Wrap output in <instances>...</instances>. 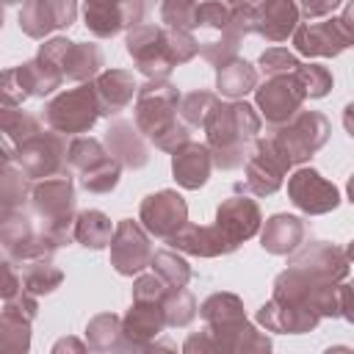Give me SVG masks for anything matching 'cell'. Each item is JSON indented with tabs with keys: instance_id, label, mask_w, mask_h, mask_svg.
Masks as SVG:
<instances>
[{
	"instance_id": "37",
	"label": "cell",
	"mask_w": 354,
	"mask_h": 354,
	"mask_svg": "<svg viewBox=\"0 0 354 354\" xmlns=\"http://www.w3.org/2000/svg\"><path fill=\"white\" fill-rule=\"evenodd\" d=\"M149 268L169 285V288H185L191 279V266L177 249H158L152 254Z\"/></svg>"
},
{
	"instance_id": "46",
	"label": "cell",
	"mask_w": 354,
	"mask_h": 354,
	"mask_svg": "<svg viewBox=\"0 0 354 354\" xmlns=\"http://www.w3.org/2000/svg\"><path fill=\"white\" fill-rule=\"evenodd\" d=\"M36 310H39L36 293H30L28 288H22L19 293H14V296L3 299V313H6V315H17V318H22V321H30V324H33Z\"/></svg>"
},
{
	"instance_id": "9",
	"label": "cell",
	"mask_w": 354,
	"mask_h": 354,
	"mask_svg": "<svg viewBox=\"0 0 354 354\" xmlns=\"http://www.w3.org/2000/svg\"><path fill=\"white\" fill-rule=\"evenodd\" d=\"M293 50L304 58H335L343 50L354 47V30L343 22V17H324L299 22L290 36Z\"/></svg>"
},
{
	"instance_id": "19",
	"label": "cell",
	"mask_w": 354,
	"mask_h": 354,
	"mask_svg": "<svg viewBox=\"0 0 354 354\" xmlns=\"http://www.w3.org/2000/svg\"><path fill=\"white\" fill-rule=\"evenodd\" d=\"M166 313L163 299H133V307L122 318V332L130 348H149L155 337L166 329Z\"/></svg>"
},
{
	"instance_id": "2",
	"label": "cell",
	"mask_w": 354,
	"mask_h": 354,
	"mask_svg": "<svg viewBox=\"0 0 354 354\" xmlns=\"http://www.w3.org/2000/svg\"><path fill=\"white\" fill-rule=\"evenodd\" d=\"M180 100L183 94L169 83V77L138 86L133 122L160 152H177L191 141V127L180 119Z\"/></svg>"
},
{
	"instance_id": "14",
	"label": "cell",
	"mask_w": 354,
	"mask_h": 354,
	"mask_svg": "<svg viewBox=\"0 0 354 354\" xmlns=\"http://www.w3.org/2000/svg\"><path fill=\"white\" fill-rule=\"evenodd\" d=\"M288 196L307 216H324L340 205V191L335 188V183H329L310 166H301L288 177Z\"/></svg>"
},
{
	"instance_id": "11",
	"label": "cell",
	"mask_w": 354,
	"mask_h": 354,
	"mask_svg": "<svg viewBox=\"0 0 354 354\" xmlns=\"http://www.w3.org/2000/svg\"><path fill=\"white\" fill-rule=\"evenodd\" d=\"M304 100H307V94H304L296 72L271 75V77H266V83H260L254 88V105L268 127H279L288 119H293L301 111Z\"/></svg>"
},
{
	"instance_id": "45",
	"label": "cell",
	"mask_w": 354,
	"mask_h": 354,
	"mask_svg": "<svg viewBox=\"0 0 354 354\" xmlns=\"http://www.w3.org/2000/svg\"><path fill=\"white\" fill-rule=\"evenodd\" d=\"M199 0H160V22L169 28H188L194 30Z\"/></svg>"
},
{
	"instance_id": "55",
	"label": "cell",
	"mask_w": 354,
	"mask_h": 354,
	"mask_svg": "<svg viewBox=\"0 0 354 354\" xmlns=\"http://www.w3.org/2000/svg\"><path fill=\"white\" fill-rule=\"evenodd\" d=\"M340 17H343V22L354 30V0H346V6H343V14H340Z\"/></svg>"
},
{
	"instance_id": "27",
	"label": "cell",
	"mask_w": 354,
	"mask_h": 354,
	"mask_svg": "<svg viewBox=\"0 0 354 354\" xmlns=\"http://www.w3.org/2000/svg\"><path fill=\"white\" fill-rule=\"evenodd\" d=\"M216 343V351H232V354H243V351H268L271 340L268 335H263L257 326H252L246 318L238 321H227V324H216V326H205Z\"/></svg>"
},
{
	"instance_id": "48",
	"label": "cell",
	"mask_w": 354,
	"mask_h": 354,
	"mask_svg": "<svg viewBox=\"0 0 354 354\" xmlns=\"http://www.w3.org/2000/svg\"><path fill=\"white\" fill-rule=\"evenodd\" d=\"M346 0H296L299 11L304 19H324L329 17L335 8H340Z\"/></svg>"
},
{
	"instance_id": "24",
	"label": "cell",
	"mask_w": 354,
	"mask_h": 354,
	"mask_svg": "<svg viewBox=\"0 0 354 354\" xmlns=\"http://www.w3.org/2000/svg\"><path fill=\"white\" fill-rule=\"evenodd\" d=\"M213 169H216V163H213V152L207 144L188 141L177 152H171V174L177 180V185L185 191H199L207 183Z\"/></svg>"
},
{
	"instance_id": "31",
	"label": "cell",
	"mask_w": 354,
	"mask_h": 354,
	"mask_svg": "<svg viewBox=\"0 0 354 354\" xmlns=\"http://www.w3.org/2000/svg\"><path fill=\"white\" fill-rule=\"evenodd\" d=\"M86 343L91 351H113V348H127L124 332H122V318L113 313H100L86 324Z\"/></svg>"
},
{
	"instance_id": "17",
	"label": "cell",
	"mask_w": 354,
	"mask_h": 354,
	"mask_svg": "<svg viewBox=\"0 0 354 354\" xmlns=\"http://www.w3.org/2000/svg\"><path fill=\"white\" fill-rule=\"evenodd\" d=\"M288 266H296L301 271H307L310 277L321 279V282H343L348 277V254L346 249H337L335 243L326 241H313V243H301Z\"/></svg>"
},
{
	"instance_id": "13",
	"label": "cell",
	"mask_w": 354,
	"mask_h": 354,
	"mask_svg": "<svg viewBox=\"0 0 354 354\" xmlns=\"http://www.w3.org/2000/svg\"><path fill=\"white\" fill-rule=\"evenodd\" d=\"M152 254L155 249L149 243V232L144 230V224L133 218H122L111 238V266L116 268V274L138 277L144 268H149Z\"/></svg>"
},
{
	"instance_id": "57",
	"label": "cell",
	"mask_w": 354,
	"mask_h": 354,
	"mask_svg": "<svg viewBox=\"0 0 354 354\" xmlns=\"http://www.w3.org/2000/svg\"><path fill=\"white\" fill-rule=\"evenodd\" d=\"M346 194H348V202L354 205V174L348 177V185H346Z\"/></svg>"
},
{
	"instance_id": "36",
	"label": "cell",
	"mask_w": 354,
	"mask_h": 354,
	"mask_svg": "<svg viewBox=\"0 0 354 354\" xmlns=\"http://www.w3.org/2000/svg\"><path fill=\"white\" fill-rule=\"evenodd\" d=\"M0 130H3L6 141L19 147L28 138H33L36 133H41V119L28 113V111H19V108H3L0 111Z\"/></svg>"
},
{
	"instance_id": "22",
	"label": "cell",
	"mask_w": 354,
	"mask_h": 354,
	"mask_svg": "<svg viewBox=\"0 0 354 354\" xmlns=\"http://www.w3.org/2000/svg\"><path fill=\"white\" fill-rule=\"evenodd\" d=\"M171 249L194 257H221L235 252L238 246L221 232L218 224H183L169 241Z\"/></svg>"
},
{
	"instance_id": "16",
	"label": "cell",
	"mask_w": 354,
	"mask_h": 354,
	"mask_svg": "<svg viewBox=\"0 0 354 354\" xmlns=\"http://www.w3.org/2000/svg\"><path fill=\"white\" fill-rule=\"evenodd\" d=\"M77 19V0H28L19 8V30L30 39H44L53 30L69 28Z\"/></svg>"
},
{
	"instance_id": "53",
	"label": "cell",
	"mask_w": 354,
	"mask_h": 354,
	"mask_svg": "<svg viewBox=\"0 0 354 354\" xmlns=\"http://www.w3.org/2000/svg\"><path fill=\"white\" fill-rule=\"evenodd\" d=\"M343 127H346V133L354 138V102H348V105L343 108Z\"/></svg>"
},
{
	"instance_id": "42",
	"label": "cell",
	"mask_w": 354,
	"mask_h": 354,
	"mask_svg": "<svg viewBox=\"0 0 354 354\" xmlns=\"http://www.w3.org/2000/svg\"><path fill=\"white\" fill-rule=\"evenodd\" d=\"M296 77H299V83L310 100H321L332 91V72L321 64H301L296 69Z\"/></svg>"
},
{
	"instance_id": "21",
	"label": "cell",
	"mask_w": 354,
	"mask_h": 354,
	"mask_svg": "<svg viewBox=\"0 0 354 354\" xmlns=\"http://www.w3.org/2000/svg\"><path fill=\"white\" fill-rule=\"evenodd\" d=\"M301 22V11L296 0H257L252 11V33L266 41H285Z\"/></svg>"
},
{
	"instance_id": "47",
	"label": "cell",
	"mask_w": 354,
	"mask_h": 354,
	"mask_svg": "<svg viewBox=\"0 0 354 354\" xmlns=\"http://www.w3.org/2000/svg\"><path fill=\"white\" fill-rule=\"evenodd\" d=\"M0 91H3V108H19V105L28 100V94H25V88H22V83H19L14 66L3 72V77H0Z\"/></svg>"
},
{
	"instance_id": "3",
	"label": "cell",
	"mask_w": 354,
	"mask_h": 354,
	"mask_svg": "<svg viewBox=\"0 0 354 354\" xmlns=\"http://www.w3.org/2000/svg\"><path fill=\"white\" fill-rule=\"evenodd\" d=\"M30 213L36 216L39 227L50 232L61 246L75 241V185L72 177L58 174L33 183L30 194Z\"/></svg>"
},
{
	"instance_id": "52",
	"label": "cell",
	"mask_w": 354,
	"mask_h": 354,
	"mask_svg": "<svg viewBox=\"0 0 354 354\" xmlns=\"http://www.w3.org/2000/svg\"><path fill=\"white\" fill-rule=\"evenodd\" d=\"M340 315L354 324V279L340 282Z\"/></svg>"
},
{
	"instance_id": "12",
	"label": "cell",
	"mask_w": 354,
	"mask_h": 354,
	"mask_svg": "<svg viewBox=\"0 0 354 354\" xmlns=\"http://www.w3.org/2000/svg\"><path fill=\"white\" fill-rule=\"evenodd\" d=\"M277 133V138L282 141V147L288 149L293 166L310 160L326 141H329V119L321 111H299L293 119H288L279 127H271Z\"/></svg>"
},
{
	"instance_id": "49",
	"label": "cell",
	"mask_w": 354,
	"mask_h": 354,
	"mask_svg": "<svg viewBox=\"0 0 354 354\" xmlns=\"http://www.w3.org/2000/svg\"><path fill=\"white\" fill-rule=\"evenodd\" d=\"M22 288H25V285H22V274L17 271L14 260H6V263H3V288H0L3 299H8V296H14V293H19Z\"/></svg>"
},
{
	"instance_id": "23",
	"label": "cell",
	"mask_w": 354,
	"mask_h": 354,
	"mask_svg": "<svg viewBox=\"0 0 354 354\" xmlns=\"http://www.w3.org/2000/svg\"><path fill=\"white\" fill-rule=\"evenodd\" d=\"M102 141H105L108 152L127 169H144L149 160V147H147L149 138L138 130L136 122H124V119L111 122Z\"/></svg>"
},
{
	"instance_id": "1",
	"label": "cell",
	"mask_w": 354,
	"mask_h": 354,
	"mask_svg": "<svg viewBox=\"0 0 354 354\" xmlns=\"http://www.w3.org/2000/svg\"><path fill=\"white\" fill-rule=\"evenodd\" d=\"M263 124V116L257 113L254 105L243 100H227L216 102L213 111L205 119V136L207 147L213 152V163L221 171H232L246 163L252 141L257 138Z\"/></svg>"
},
{
	"instance_id": "56",
	"label": "cell",
	"mask_w": 354,
	"mask_h": 354,
	"mask_svg": "<svg viewBox=\"0 0 354 354\" xmlns=\"http://www.w3.org/2000/svg\"><path fill=\"white\" fill-rule=\"evenodd\" d=\"M227 8H252V6H257V0H221Z\"/></svg>"
},
{
	"instance_id": "51",
	"label": "cell",
	"mask_w": 354,
	"mask_h": 354,
	"mask_svg": "<svg viewBox=\"0 0 354 354\" xmlns=\"http://www.w3.org/2000/svg\"><path fill=\"white\" fill-rule=\"evenodd\" d=\"M183 351H185V354H205V351H216V343H213L210 332L202 329V332H194V335L183 343Z\"/></svg>"
},
{
	"instance_id": "54",
	"label": "cell",
	"mask_w": 354,
	"mask_h": 354,
	"mask_svg": "<svg viewBox=\"0 0 354 354\" xmlns=\"http://www.w3.org/2000/svg\"><path fill=\"white\" fill-rule=\"evenodd\" d=\"M64 348H72V351H86V346H83L80 340H72V337H69V340H58V343L53 346V351H55V354H58V351H64Z\"/></svg>"
},
{
	"instance_id": "15",
	"label": "cell",
	"mask_w": 354,
	"mask_h": 354,
	"mask_svg": "<svg viewBox=\"0 0 354 354\" xmlns=\"http://www.w3.org/2000/svg\"><path fill=\"white\" fill-rule=\"evenodd\" d=\"M138 221L144 224V230L149 235L169 241L183 224H188V205H185V199L177 191L163 188L158 194H149L141 202Z\"/></svg>"
},
{
	"instance_id": "58",
	"label": "cell",
	"mask_w": 354,
	"mask_h": 354,
	"mask_svg": "<svg viewBox=\"0 0 354 354\" xmlns=\"http://www.w3.org/2000/svg\"><path fill=\"white\" fill-rule=\"evenodd\" d=\"M346 254H348V263H354V241L346 246Z\"/></svg>"
},
{
	"instance_id": "4",
	"label": "cell",
	"mask_w": 354,
	"mask_h": 354,
	"mask_svg": "<svg viewBox=\"0 0 354 354\" xmlns=\"http://www.w3.org/2000/svg\"><path fill=\"white\" fill-rule=\"evenodd\" d=\"M290 166H293V160H290L288 149L282 147V141L271 130L268 136L252 141L249 158L243 163L246 177H243V183L235 185V191H243L252 196H271L282 188Z\"/></svg>"
},
{
	"instance_id": "40",
	"label": "cell",
	"mask_w": 354,
	"mask_h": 354,
	"mask_svg": "<svg viewBox=\"0 0 354 354\" xmlns=\"http://www.w3.org/2000/svg\"><path fill=\"white\" fill-rule=\"evenodd\" d=\"M216 102H218V97L213 91H205V88L183 94V100H180V119L188 127H205V119H207V113L213 111Z\"/></svg>"
},
{
	"instance_id": "10",
	"label": "cell",
	"mask_w": 354,
	"mask_h": 354,
	"mask_svg": "<svg viewBox=\"0 0 354 354\" xmlns=\"http://www.w3.org/2000/svg\"><path fill=\"white\" fill-rule=\"evenodd\" d=\"M127 55L138 66L147 80H163L174 69L171 55H169V39H166V25H149L141 22L133 30H127Z\"/></svg>"
},
{
	"instance_id": "25",
	"label": "cell",
	"mask_w": 354,
	"mask_h": 354,
	"mask_svg": "<svg viewBox=\"0 0 354 354\" xmlns=\"http://www.w3.org/2000/svg\"><path fill=\"white\" fill-rule=\"evenodd\" d=\"M307 238L304 218L293 213H274L260 227V246L268 254H293Z\"/></svg>"
},
{
	"instance_id": "35",
	"label": "cell",
	"mask_w": 354,
	"mask_h": 354,
	"mask_svg": "<svg viewBox=\"0 0 354 354\" xmlns=\"http://www.w3.org/2000/svg\"><path fill=\"white\" fill-rule=\"evenodd\" d=\"M19 274H22V285L30 293H36V296H47L55 288H61V282H64V271L58 266H53V257L22 263L19 266Z\"/></svg>"
},
{
	"instance_id": "33",
	"label": "cell",
	"mask_w": 354,
	"mask_h": 354,
	"mask_svg": "<svg viewBox=\"0 0 354 354\" xmlns=\"http://www.w3.org/2000/svg\"><path fill=\"white\" fill-rule=\"evenodd\" d=\"M113 224L102 210H83L75 218V241L86 249H105L113 238Z\"/></svg>"
},
{
	"instance_id": "20",
	"label": "cell",
	"mask_w": 354,
	"mask_h": 354,
	"mask_svg": "<svg viewBox=\"0 0 354 354\" xmlns=\"http://www.w3.org/2000/svg\"><path fill=\"white\" fill-rule=\"evenodd\" d=\"M216 224L221 227V232H224L235 246H241L243 241H249V238H254V235L260 232V227H263V213H260V205H257L252 196L235 194V196H230V199H224V202L218 205V210H216Z\"/></svg>"
},
{
	"instance_id": "39",
	"label": "cell",
	"mask_w": 354,
	"mask_h": 354,
	"mask_svg": "<svg viewBox=\"0 0 354 354\" xmlns=\"http://www.w3.org/2000/svg\"><path fill=\"white\" fill-rule=\"evenodd\" d=\"M163 313H166V324L171 329H185L194 324L199 307H196V299L191 290L185 288H169L166 296H163Z\"/></svg>"
},
{
	"instance_id": "44",
	"label": "cell",
	"mask_w": 354,
	"mask_h": 354,
	"mask_svg": "<svg viewBox=\"0 0 354 354\" xmlns=\"http://www.w3.org/2000/svg\"><path fill=\"white\" fill-rule=\"evenodd\" d=\"M166 39H169V55H171L174 66L188 64L199 55V41L188 28H169L166 25Z\"/></svg>"
},
{
	"instance_id": "8",
	"label": "cell",
	"mask_w": 354,
	"mask_h": 354,
	"mask_svg": "<svg viewBox=\"0 0 354 354\" xmlns=\"http://www.w3.org/2000/svg\"><path fill=\"white\" fill-rule=\"evenodd\" d=\"M17 166L30 177V180H47L69 171V144L66 136L55 130H41L25 144L17 147L14 155Z\"/></svg>"
},
{
	"instance_id": "28",
	"label": "cell",
	"mask_w": 354,
	"mask_h": 354,
	"mask_svg": "<svg viewBox=\"0 0 354 354\" xmlns=\"http://www.w3.org/2000/svg\"><path fill=\"white\" fill-rule=\"evenodd\" d=\"M102 50L100 44H88V41H72L69 50L64 53L58 69L64 75V80L69 83H91L100 72H102Z\"/></svg>"
},
{
	"instance_id": "50",
	"label": "cell",
	"mask_w": 354,
	"mask_h": 354,
	"mask_svg": "<svg viewBox=\"0 0 354 354\" xmlns=\"http://www.w3.org/2000/svg\"><path fill=\"white\" fill-rule=\"evenodd\" d=\"M124 6V22H127V30H133L136 25L144 22L147 11H149V0H122Z\"/></svg>"
},
{
	"instance_id": "41",
	"label": "cell",
	"mask_w": 354,
	"mask_h": 354,
	"mask_svg": "<svg viewBox=\"0 0 354 354\" xmlns=\"http://www.w3.org/2000/svg\"><path fill=\"white\" fill-rule=\"evenodd\" d=\"M0 346L8 354H22L30 348V321L17 315H0Z\"/></svg>"
},
{
	"instance_id": "30",
	"label": "cell",
	"mask_w": 354,
	"mask_h": 354,
	"mask_svg": "<svg viewBox=\"0 0 354 354\" xmlns=\"http://www.w3.org/2000/svg\"><path fill=\"white\" fill-rule=\"evenodd\" d=\"M14 69H17V77H19L28 97H47L55 88H61V83H64L61 69L53 61L41 58V55H36V58L14 66Z\"/></svg>"
},
{
	"instance_id": "32",
	"label": "cell",
	"mask_w": 354,
	"mask_h": 354,
	"mask_svg": "<svg viewBox=\"0 0 354 354\" xmlns=\"http://www.w3.org/2000/svg\"><path fill=\"white\" fill-rule=\"evenodd\" d=\"M83 22H86V30L97 39H113L116 33L127 30L122 0L119 3H105V6H86L83 8Z\"/></svg>"
},
{
	"instance_id": "38",
	"label": "cell",
	"mask_w": 354,
	"mask_h": 354,
	"mask_svg": "<svg viewBox=\"0 0 354 354\" xmlns=\"http://www.w3.org/2000/svg\"><path fill=\"white\" fill-rule=\"evenodd\" d=\"M199 318L205 321V326H216L246 318V313H243V301L235 293H210L199 307Z\"/></svg>"
},
{
	"instance_id": "34",
	"label": "cell",
	"mask_w": 354,
	"mask_h": 354,
	"mask_svg": "<svg viewBox=\"0 0 354 354\" xmlns=\"http://www.w3.org/2000/svg\"><path fill=\"white\" fill-rule=\"evenodd\" d=\"M30 194H33V180L11 163H3V174H0V205L3 210H22L25 205H30Z\"/></svg>"
},
{
	"instance_id": "26",
	"label": "cell",
	"mask_w": 354,
	"mask_h": 354,
	"mask_svg": "<svg viewBox=\"0 0 354 354\" xmlns=\"http://www.w3.org/2000/svg\"><path fill=\"white\" fill-rule=\"evenodd\" d=\"M94 88H97L102 116L122 113L133 102V97L138 94V83H136L133 72H127V69H102L94 77Z\"/></svg>"
},
{
	"instance_id": "29",
	"label": "cell",
	"mask_w": 354,
	"mask_h": 354,
	"mask_svg": "<svg viewBox=\"0 0 354 354\" xmlns=\"http://www.w3.org/2000/svg\"><path fill=\"white\" fill-rule=\"evenodd\" d=\"M257 83V69L243 61V58H230L221 66H216V91L227 100H243L249 91H254Z\"/></svg>"
},
{
	"instance_id": "6",
	"label": "cell",
	"mask_w": 354,
	"mask_h": 354,
	"mask_svg": "<svg viewBox=\"0 0 354 354\" xmlns=\"http://www.w3.org/2000/svg\"><path fill=\"white\" fill-rule=\"evenodd\" d=\"M69 169L77 171V183L88 194H111L122 174V163L108 152L105 141L91 136H72Z\"/></svg>"
},
{
	"instance_id": "43",
	"label": "cell",
	"mask_w": 354,
	"mask_h": 354,
	"mask_svg": "<svg viewBox=\"0 0 354 354\" xmlns=\"http://www.w3.org/2000/svg\"><path fill=\"white\" fill-rule=\"evenodd\" d=\"M257 66H260V72H263L266 77H271V75L296 72V69L301 66V61H299V53H293V50H288V47H268L266 53H260Z\"/></svg>"
},
{
	"instance_id": "18",
	"label": "cell",
	"mask_w": 354,
	"mask_h": 354,
	"mask_svg": "<svg viewBox=\"0 0 354 354\" xmlns=\"http://www.w3.org/2000/svg\"><path fill=\"white\" fill-rule=\"evenodd\" d=\"M321 321V313L307 307V304H296V301H285L271 296L260 310H257V324L266 332H277V335H304L313 332Z\"/></svg>"
},
{
	"instance_id": "7",
	"label": "cell",
	"mask_w": 354,
	"mask_h": 354,
	"mask_svg": "<svg viewBox=\"0 0 354 354\" xmlns=\"http://www.w3.org/2000/svg\"><path fill=\"white\" fill-rule=\"evenodd\" d=\"M0 243L6 249V257L14 263H30L41 257H53L55 249L61 246L50 232H44L36 221L33 213L22 210H3V224H0Z\"/></svg>"
},
{
	"instance_id": "5",
	"label": "cell",
	"mask_w": 354,
	"mask_h": 354,
	"mask_svg": "<svg viewBox=\"0 0 354 354\" xmlns=\"http://www.w3.org/2000/svg\"><path fill=\"white\" fill-rule=\"evenodd\" d=\"M100 100H97V88L94 80L91 83H77L75 88H66L61 94H55L47 105H44V124L61 136H83L88 133L97 119H100Z\"/></svg>"
}]
</instances>
